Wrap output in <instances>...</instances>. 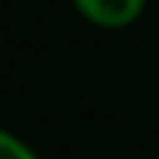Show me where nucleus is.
<instances>
[{"mask_svg":"<svg viewBox=\"0 0 159 159\" xmlns=\"http://www.w3.org/2000/svg\"><path fill=\"white\" fill-rule=\"evenodd\" d=\"M0 159H41V156L19 134H13L10 128H0Z\"/></svg>","mask_w":159,"mask_h":159,"instance_id":"2","label":"nucleus"},{"mask_svg":"<svg viewBox=\"0 0 159 159\" xmlns=\"http://www.w3.org/2000/svg\"><path fill=\"white\" fill-rule=\"evenodd\" d=\"M75 13L81 16L88 25L103 28V31H122L128 25H134L143 10L147 0H72Z\"/></svg>","mask_w":159,"mask_h":159,"instance_id":"1","label":"nucleus"}]
</instances>
